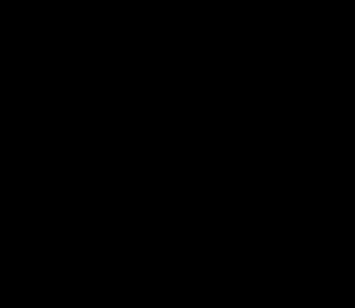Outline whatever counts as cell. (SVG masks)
Masks as SVG:
<instances>
[]
</instances>
